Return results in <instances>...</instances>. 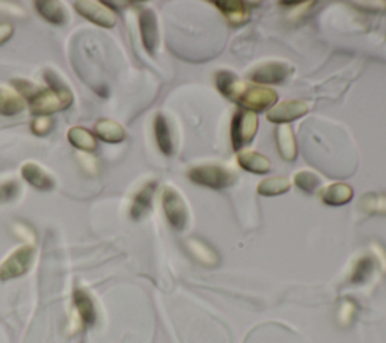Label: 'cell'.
<instances>
[{"instance_id":"obj_27","label":"cell","mask_w":386,"mask_h":343,"mask_svg":"<svg viewBox=\"0 0 386 343\" xmlns=\"http://www.w3.org/2000/svg\"><path fill=\"white\" fill-rule=\"evenodd\" d=\"M320 177L313 171H299L295 175V184L304 192L313 194L320 187Z\"/></svg>"},{"instance_id":"obj_31","label":"cell","mask_w":386,"mask_h":343,"mask_svg":"<svg viewBox=\"0 0 386 343\" xmlns=\"http://www.w3.org/2000/svg\"><path fill=\"white\" fill-rule=\"evenodd\" d=\"M18 192V187L15 182H8L5 184H0V203H5L13 200Z\"/></svg>"},{"instance_id":"obj_11","label":"cell","mask_w":386,"mask_h":343,"mask_svg":"<svg viewBox=\"0 0 386 343\" xmlns=\"http://www.w3.org/2000/svg\"><path fill=\"white\" fill-rule=\"evenodd\" d=\"M211 3L219 9L232 26H242L251 17L249 3L242 2V0H223V2L222 0H214Z\"/></svg>"},{"instance_id":"obj_14","label":"cell","mask_w":386,"mask_h":343,"mask_svg":"<svg viewBox=\"0 0 386 343\" xmlns=\"http://www.w3.org/2000/svg\"><path fill=\"white\" fill-rule=\"evenodd\" d=\"M237 162L244 171L252 174H267L270 171V161L252 150H243L237 154Z\"/></svg>"},{"instance_id":"obj_17","label":"cell","mask_w":386,"mask_h":343,"mask_svg":"<svg viewBox=\"0 0 386 343\" xmlns=\"http://www.w3.org/2000/svg\"><path fill=\"white\" fill-rule=\"evenodd\" d=\"M154 189H156V183H148L147 187H144L139 191V194L133 200V206H131V210H130L131 218L139 221L140 218L147 215L153 205Z\"/></svg>"},{"instance_id":"obj_2","label":"cell","mask_w":386,"mask_h":343,"mask_svg":"<svg viewBox=\"0 0 386 343\" xmlns=\"http://www.w3.org/2000/svg\"><path fill=\"white\" fill-rule=\"evenodd\" d=\"M73 94L62 83L50 80V88L36 92L31 98V110L34 115L49 117L54 112L68 109L73 103Z\"/></svg>"},{"instance_id":"obj_10","label":"cell","mask_w":386,"mask_h":343,"mask_svg":"<svg viewBox=\"0 0 386 343\" xmlns=\"http://www.w3.org/2000/svg\"><path fill=\"white\" fill-rule=\"evenodd\" d=\"M139 29L140 38L148 54H154L158 45V27L157 18L151 9H144L139 15Z\"/></svg>"},{"instance_id":"obj_23","label":"cell","mask_w":386,"mask_h":343,"mask_svg":"<svg viewBox=\"0 0 386 343\" xmlns=\"http://www.w3.org/2000/svg\"><path fill=\"white\" fill-rule=\"evenodd\" d=\"M357 207L370 215H386V194H364Z\"/></svg>"},{"instance_id":"obj_29","label":"cell","mask_w":386,"mask_h":343,"mask_svg":"<svg viewBox=\"0 0 386 343\" xmlns=\"http://www.w3.org/2000/svg\"><path fill=\"white\" fill-rule=\"evenodd\" d=\"M52 126H53V122L50 117H36L32 122L31 127H32V132L36 136H45L52 131Z\"/></svg>"},{"instance_id":"obj_34","label":"cell","mask_w":386,"mask_h":343,"mask_svg":"<svg viewBox=\"0 0 386 343\" xmlns=\"http://www.w3.org/2000/svg\"><path fill=\"white\" fill-rule=\"evenodd\" d=\"M14 34V26L11 23H0V45L5 44Z\"/></svg>"},{"instance_id":"obj_20","label":"cell","mask_w":386,"mask_h":343,"mask_svg":"<svg viewBox=\"0 0 386 343\" xmlns=\"http://www.w3.org/2000/svg\"><path fill=\"white\" fill-rule=\"evenodd\" d=\"M96 135L105 143L117 144L124 141L126 132L121 124H118L114 119H100L96 124Z\"/></svg>"},{"instance_id":"obj_19","label":"cell","mask_w":386,"mask_h":343,"mask_svg":"<svg viewBox=\"0 0 386 343\" xmlns=\"http://www.w3.org/2000/svg\"><path fill=\"white\" fill-rule=\"evenodd\" d=\"M68 141L71 143V145H74L76 148L82 152L87 153H92L97 150V138L94 136L88 129L76 126L71 127L68 131Z\"/></svg>"},{"instance_id":"obj_26","label":"cell","mask_w":386,"mask_h":343,"mask_svg":"<svg viewBox=\"0 0 386 343\" xmlns=\"http://www.w3.org/2000/svg\"><path fill=\"white\" fill-rule=\"evenodd\" d=\"M374 270V263L370 257H361L359 261H356L352 274H350V283L353 284H364L371 277Z\"/></svg>"},{"instance_id":"obj_33","label":"cell","mask_w":386,"mask_h":343,"mask_svg":"<svg viewBox=\"0 0 386 343\" xmlns=\"http://www.w3.org/2000/svg\"><path fill=\"white\" fill-rule=\"evenodd\" d=\"M14 85H15V88H17L18 91L23 92V94H24L26 97H29V100L36 94L35 87L31 85L29 82H26V80H15V82H14Z\"/></svg>"},{"instance_id":"obj_28","label":"cell","mask_w":386,"mask_h":343,"mask_svg":"<svg viewBox=\"0 0 386 343\" xmlns=\"http://www.w3.org/2000/svg\"><path fill=\"white\" fill-rule=\"evenodd\" d=\"M357 312V305L353 300L350 298H344L340 304V309H338L336 313V319L340 322L341 327H348L355 319V314Z\"/></svg>"},{"instance_id":"obj_22","label":"cell","mask_w":386,"mask_h":343,"mask_svg":"<svg viewBox=\"0 0 386 343\" xmlns=\"http://www.w3.org/2000/svg\"><path fill=\"white\" fill-rule=\"evenodd\" d=\"M154 135H156V141L160 152L166 156H171L174 153V143H172V136H171V131H169L168 122L163 115H157L154 119Z\"/></svg>"},{"instance_id":"obj_12","label":"cell","mask_w":386,"mask_h":343,"mask_svg":"<svg viewBox=\"0 0 386 343\" xmlns=\"http://www.w3.org/2000/svg\"><path fill=\"white\" fill-rule=\"evenodd\" d=\"M276 144L279 154L284 161L291 162L297 157V144L293 129L288 124H281L276 131Z\"/></svg>"},{"instance_id":"obj_4","label":"cell","mask_w":386,"mask_h":343,"mask_svg":"<svg viewBox=\"0 0 386 343\" xmlns=\"http://www.w3.org/2000/svg\"><path fill=\"white\" fill-rule=\"evenodd\" d=\"M258 129V117L251 110L239 109L234 114L231 122V141L234 150H242L252 143L253 136L257 135Z\"/></svg>"},{"instance_id":"obj_25","label":"cell","mask_w":386,"mask_h":343,"mask_svg":"<svg viewBox=\"0 0 386 343\" xmlns=\"http://www.w3.org/2000/svg\"><path fill=\"white\" fill-rule=\"evenodd\" d=\"M257 191L260 196L276 197V196H281V194H285L290 191V180L285 177H281V175H276V177H269L258 184Z\"/></svg>"},{"instance_id":"obj_7","label":"cell","mask_w":386,"mask_h":343,"mask_svg":"<svg viewBox=\"0 0 386 343\" xmlns=\"http://www.w3.org/2000/svg\"><path fill=\"white\" fill-rule=\"evenodd\" d=\"M32 258H34L32 247L18 248L17 251H14L2 265H0V280L8 282L26 274L27 270L31 268Z\"/></svg>"},{"instance_id":"obj_1","label":"cell","mask_w":386,"mask_h":343,"mask_svg":"<svg viewBox=\"0 0 386 343\" xmlns=\"http://www.w3.org/2000/svg\"><path fill=\"white\" fill-rule=\"evenodd\" d=\"M216 87L222 96L246 108L251 112H261L276 105L278 101V94L273 89L249 85L227 70L216 74Z\"/></svg>"},{"instance_id":"obj_15","label":"cell","mask_w":386,"mask_h":343,"mask_svg":"<svg viewBox=\"0 0 386 343\" xmlns=\"http://www.w3.org/2000/svg\"><path fill=\"white\" fill-rule=\"evenodd\" d=\"M73 301L82 326H94L97 321V312H96V307H94L92 300L89 298V295L87 292L77 289L74 292Z\"/></svg>"},{"instance_id":"obj_18","label":"cell","mask_w":386,"mask_h":343,"mask_svg":"<svg viewBox=\"0 0 386 343\" xmlns=\"http://www.w3.org/2000/svg\"><path fill=\"white\" fill-rule=\"evenodd\" d=\"M187 247H189L191 253L196 257V261H200L205 266H216L219 263V256L214 249L205 244L204 240L192 238L187 240Z\"/></svg>"},{"instance_id":"obj_16","label":"cell","mask_w":386,"mask_h":343,"mask_svg":"<svg viewBox=\"0 0 386 343\" xmlns=\"http://www.w3.org/2000/svg\"><path fill=\"white\" fill-rule=\"evenodd\" d=\"M22 175L24 180L40 191H49L53 188V180L49 174H45L38 165L24 163L22 166Z\"/></svg>"},{"instance_id":"obj_8","label":"cell","mask_w":386,"mask_h":343,"mask_svg":"<svg viewBox=\"0 0 386 343\" xmlns=\"http://www.w3.org/2000/svg\"><path fill=\"white\" fill-rule=\"evenodd\" d=\"M291 73H293V67L288 66L287 62L270 61L251 71L249 79L255 83H281L287 80Z\"/></svg>"},{"instance_id":"obj_3","label":"cell","mask_w":386,"mask_h":343,"mask_svg":"<svg viewBox=\"0 0 386 343\" xmlns=\"http://www.w3.org/2000/svg\"><path fill=\"white\" fill-rule=\"evenodd\" d=\"M189 179L204 188L221 191L230 188L235 183L237 175L221 165H200L189 171Z\"/></svg>"},{"instance_id":"obj_13","label":"cell","mask_w":386,"mask_h":343,"mask_svg":"<svg viewBox=\"0 0 386 343\" xmlns=\"http://www.w3.org/2000/svg\"><path fill=\"white\" fill-rule=\"evenodd\" d=\"M320 198L327 206H344L353 198V189L344 183H334L320 192Z\"/></svg>"},{"instance_id":"obj_6","label":"cell","mask_w":386,"mask_h":343,"mask_svg":"<svg viewBox=\"0 0 386 343\" xmlns=\"http://www.w3.org/2000/svg\"><path fill=\"white\" fill-rule=\"evenodd\" d=\"M162 205L171 227L175 230H183L187 226V221H189V212H187V206L180 192L174 188H165Z\"/></svg>"},{"instance_id":"obj_9","label":"cell","mask_w":386,"mask_h":343,"mask_svg":"<svg viewBox=\"0 0 386 343\" xmlns=\"http://www.w3.org/2000/svg\"><path fill=\"white\" fill-rule=\"evenodd\" d=\"M309 106L300 100H287L273 106L267 112V119L275 124H287L308 114Z\"/></svg>"},{"instance_id":"obj_5","label":"cell","mask_w":386,"mask_h":343,"mask_svg":"<svg viewBox=\"0 0 386 343\" xmlns=\"http://www.w3.org/2000/svg\"><path fill=\"white\" fill-rule=\"evenodd\" d=\"M74 8L82 17L94 24L106 27V29L117 24V15L109 8V3L100 2V0H77L74 2Z\"/></svg>"},{"instance_id":"obj_32","label":"cell","mask_w":386,"mask_h":343,"mask_svg":"<svg viewBox=\"0 0 386 343\" xmlns=\"http://www.w3.org/2000/svg\"><path fill=\"white\" fill-rule=\"evenodd\" d=\"M370 248H371L373 254L376 256V258H378V261H379L382 271L386 274V249L380 244H378V242H373Z\"/></svg>"},{"instance_id":"obj_21","label":"cell","mask_w":386,"mask_h":343,"mask_svg":"<svg viewBox=\"0 0 386 343\" xmlns=\"http://www.w3.org/2000/svg\"><path fill=\"white\" fill-rule=\"evenodd\" d=\"M24 98L5 88H0V114L6 117H14L24 110Z\"/></svg>"},{"instance_id":"obj_24","label":"cell","mask_w":386,"mask_h":343,"mask_svg":"<svg viewBox=\"0 0 386 343\" xmlns=\"http://www.w3.org/2000/svg\"><path fill=\"white\" fill-rule=\"evenodd\" d=\"M35 8L44 20L54 24L65 23V13L61 3L53 2V0H41V2H35Z\"/></svg>"},{"instance_id":"obj_30","label":"cell","mask_w":386,"mask_h":343,"mask_svg":"<svg viewBox=\"0 0 386 343\" xmlns=\"http://www.w3.org/2000/svg\"><path fill=\"white\" fill-rule=\"evenodd\" d=\"M14 233L23 239L24 242H27L29 245L35 244V240H36V236L34 233V230L31 227H27L26 224H20V222H17V224H14Z\"/></svg>"}]
</instances>
